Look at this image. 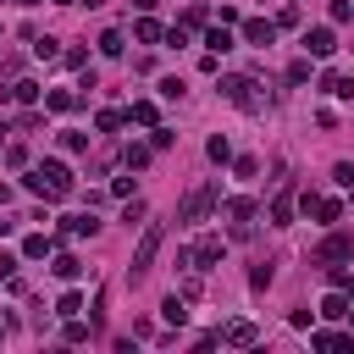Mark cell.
<instances>
[{"label":"cell","instance_id":"obj_1","mask_svg":"<svg viewBox=\"0 0 354 354\" xmlns=\"http://www.w3.org/2000/svg\"><path fill=\"white\" fill-rule=\"evenodd\" d=\"M22 183H28V194H39V199H66V194H72V171H66L61 160H44V166H33Z\"/></svg>","mask_w":354,"mask_h":354},{"label":"cell","instance_id":"obj_2","mask_svg":"<svg viewBox=\"0 0 354 354\" xmlns=\"http://www.w3.org/2000/svg\"><path fill=\"white\" fill-rule=\"evenodd\" d=\"M216 205H221V183H199V188H188V194H183L177 221H183V227H194V221H205Z\"/></svg>","mask_w":354,"mask_h":354},{"label":"cell","instance_id":"obj_3","mask_svg":"<svg viewBox=\"0 0 354 354\" xmlns=\"http://www.w3.org/2000/svg\"><path fill=\"white\" fill-rule=\"evenodd\" d=\"M221 94H227L238 111H249V116H260V111H266V94H260V83H254V77H243V72H238V77H227V83H221Z\"/></svg>","mask_w":354,"mask_h":354},{"label":"cell","instance_id":"obj_4","mask_svg":"<svg viewBox=\"0 0 354 354\" xmlns=\"http://www.w3.org/2000/svg\"><path fill=\"white\" fill-rule=\"evenodd\" d=\"M160 243H166V232H160V227H144V238H138V249H133V266H127V277H133V282H144V277H149V266H155Z\"/></svg>","mask_w":354,"mask_h":354},{"label":"cell","instance_id":"obj_5","mask_svg":"<svg viewBox=\"0 0 354 354\" xmlns=\"http://www.w3.org/2000/svg\"><path fill=\"white\" fill-rule=\"evenodd\" d=\"M337 260H354V238L348 232H326L321 249H315V266H337Z\"/></svg>","mask_w":354,"mask_h":354},{"label":"cell","instance_id":"obj_6","mask_svg":"<svg viewBox=\"0 0 354 354\" xmlns=\"http://www.w3.org/2000/svg\"><path fill=\"white\" fill-rule=\"evenodd\" d=\"M227 227H232V238H249L254 232V199H227Z\"/></svg>","mask_w":354,"mask_h":354},{"label":"cell","instance_id":"obj_7","mask_svg":"<svg viewBox=\"0 0 354 354\" xmlns=\"http://www.w3.org/2000/svg\"><path fill=\"white\" fill-rule=\"evenodd\" d=\"M304 50H310L315 61H326V55L337 50V33H332V28H304Z\"/></svg>","mask_w":354,"mask_h":354},{"label":"cell","instance_id":"obj_8","mask_svg":"<svg viewBox=\"0 0 354 354\" xmlns=\"http://www.w3.org/2000/svg\"><path fill=\"white\" fill-rule=\"evenodd\" d=\"M304 210H310L321 227H332V221L343 216V199H321V194H304Z\"/></svg>","mask_w":354,"mask_h":354},{"label":"cell","instance_id":"obj_9","mask_svg":"<svg viewBox=\"0 0 354 354\" xmlns=\"http://www.w3.org/2000/svg\"><path fill=\"white\" fill-rule=\"evenodd\" d=\"M188 254H194V266H188V271H199V277H205V271H210V266L221 260V238H199V243H194Z\"/></svg>","mask_w":354,"mask_h":354},{"label":"cell","instance_id":"obj_10","mask_svg":"<svg viewBox=\"0 0 354 354\" xmlns=\"http://www.w3.org/2000/svg\"><path fill=\"white\" fill-rule=\"evenodd\" d=\"M243 39H249V44H260V50H266V44H271V39H277V22H266V17H249V22H243Z\"/></svg>","mask_w":354,"mask_h":354},{"label":"cell","instance_id":"obj_11","mask_svg":"<svg viewBox=\"0 0 354 354\" xmlns=\"http://www.w3.org/2000/svg\"><path fill=\"white\" fill-rule=\"evenodd\" d=\"M160 321H166V326H183V321H188V299H183V293H166V299H160Z\"/></svg>","mask_w":354,"mask_h":354},{"label":"cell","instance_id":"obj_12","mask_svg":"<svg viewBox=\"0 0 354 354\" xmlns=\"http://www.w3.org/2000/svg\"><path fill=\"white\" fill-rule=\"evenodd\" d=\"M61 232H66V238H94V232H100V221L83 210V216H66V221H61Z\"/></svg>","mask_w":354,"mask_h":354},{"label":"cell","instance_id":"obj_13","mask_svg":"<svg viewBox=\"0 0 354 354\" xmlns=\"http://www.w3.org/2000/svg\"><path fill=\"white\" fill-rule=\"evenodd\" d=\"M50 249H55V238H50V232H28V238H22V260H44Z\"/></svg>","mask_w":354,"mask_h":354},{"label":"cell","instance_id":"obj_14","mask_svg":"<svg viewBox=\"0 0 354 354\" xmlns=\"http://www.w3.org/2000/svg\"><path fill=\"white\" fill-rule=\"evenodd\" d=\"M321 88H326L332 100H354V77H348V72H326V77H321Z\"/></svg>","mask_w":354,"mask_h":354},{"label":"cell","instance_id":"obj_15","mask_svg":"<svg viewBox=\"0 0 354 354\" xmlns=\"http://www.w3.org/2000/svg\"><path fill=\"white\" fill-rule=\"evenodd\" d=\"M0 94H6V100H17V105H33V100H39V83H33V77H17V83H11V88H0Z\"/></svg>","mask_w":354,"mask_h":354},{"label":"cell","instance_id":"obj_16","mask_svg":"<svg viewBox=\"0 0 354 354\" xmlns=\"http://www.w3.org/2000/svg\"><path fill=\"white\" fill-rule=\"evenodd\" d=\"M72 105H77V94H72V88H50V94H44V111H55V116H66Z\"/></svg>","mask_w":354,"mask_h":354},{"label":"cell","instance_id":"obj_17","mask_svg":"<svg viewBox=\"0 0 354 354\" xmlns=\"http://www.w3.org/2000/svg\"><path fill=\"white\" fill-rule=\"evenodd\" d=\"M205 44H210V55H221V50H232V33H227V22H216V28H205Z\"/></svg>","mask_w":354,"mask_h":354},{"label":"cell","instance_id":"obj_18","mask_svg":"<svg viewBox=\"0 0 354 354\" xmlns=\"http://www.w3.org/2000/svg\"><path fill=\"white\" fill-rule=\"evenodd\" d=\"M122 116H127V122H138V127H155V105H149V100H133Z\"/></svg>","mask_w":354,"mask_h":354},{"label":"cell","instance_id":"obj_19","mask_svg":"<svg viewBox=\"0 0 354 354\" xmlns=\"http://www.w3.org/2000/svg\"><path fill=\"white\" fill-rule=\"evenodd\" d=\"M321 315H326V321L348 315V293H343V288H337V293H326V299H321Z\"/></svg>","mask_w":354,"mask_h":354},{"label":"cell","instance_id":"obj_20","mask_svg":"<svg viewBox=\"0 0 354 354\" xmlns=\"http://www.w3.org/2000/svg\"><path fill=\"white\" fill-rule=\"evenodd\" d=\"M221 337H227V343H238V348H249V343H254V321H232Z\"/></svg>","mask_w":354,"mask_h":354},{"label":"cell","instance_id":"obj_21","mask_svg":"<svg viewBox=\"0 0 354 354\" xmlns=\"http://www.w3.org/2000/svg\"><path fill=\"white\" fill-rule=\"evenodd\" d=\"M133 39H138V44H155V39H160V22H155V17H138V22H133Z\"/></svg>","mask_w":354,"mask_h":354},{"label":"cell","instance_id":"obj_22","mask_svg":"<svg viewBox=\"0 0 354 354\" xmlns=\"http://www.w3.org/2000/svg\"><path fill=\"white\" fill-rule=\"evenodd\" d=\"M149 155H155L149 144H127V149H122V160H127L133 171H144V166H149Z\"/></svg>","mask_w":354,"mask_h":354},{"label":"cell","instance_id":"obj_23","mask_svg":"<svg viewBox=\"0 0 354 354\" xmlns=\"http://www.w3.org/2000/svg\"><path fill=\"white\" fill-rule=\"evenodd\" d=\"M271 221H277V227L293 221V194H277V199H271Z\"/></svg>","mask_w":354,"mask_h":354},{"label":"cell","instance_id":"obj_24","mask_svg":"<svg viewBox=\"0 0 354 354\" xmlns=\"http://www.w3.org/2000/svg\"><path fill=\"white\" fill-rule=\"evenodd\" d=\"M50 271L72 282V277H83V260H77V254H55V266H50Z\"/></svg>","mask_w":354,"mask_h":354},{"label":"cell","instance_id":"obj_25","mask_svg":"<svg viewBox=\"0 0 354 354\" xmlns=\"http://www.w3.org/2000/svg\"><path fill=\"white\" fill-rule=\"evenodd\" d=\"M205 155H210V160H216V166H227V160H232V144H227V138H221V133H216V138H210V144H205Z\"/></svg>","mask_w":354,"mask_h":354},{"label":"cell","instance_id":"obj_26","mask_svg":"<svg viewBox=\"0 0 354 354\" xmlns=\"http://www.w3.org/2000/svg\"><path fill=\"white\" fill-rule=\"evenodd\" d=\"M33 55H39V61H55V55H61V44H55V39H39V33H33Z\"/></svg>","mask_w":354,"mask_h":354},{"label":"cell","instance_id":"obj_27","mask_svg":"<svg viewBox=\"0 0 354 354\" xmlns=\"http://www.w3.org/2000/svg\"><path fill=\"white\" fill-rule=\"evenodd\" d=\"M122 44H127V39H122L116 28H111V33H100V55H122Z\"/></svg>","mask_w":354,"mask_h":354},{"label":"cell","instance_id":"obj_28","mask_svg":"<svg viewBox=\"0 0 354 354\" xmlns=\"http://www.w3.org/2000/svg\"><path fill=\"white\" fill-rule=\"evenodd\" d=\"M122 122H127V116H122V111H100V116H94V127H100V133H116V127H122Z\"/></svg>","mask_w":354,"mask_h":354},{"label":"cell","instance_id":"obj_29","mask_svg":"<svg viewBox=\"0 0 354 354\" xmlns=\"http://www.w3.org/2000/svg\"><path fill=\"white\" fill-rule=\"evenodd\" d=\"M61 149H66V155H83V149H88V133H61Z\"/></svg>","mask_w":354,"mask_h":354},{"label":"cell","instance_id":"obj_30","mask_svg":"<svg viewBox=\"0 0 354 354\" xmlns=\"http://www.w3.org/2000/svg\"><path fill=\"white\" fill-rule=\"evenodd\" d=\"M77 310H83V293H61L55 299V315H77Z\"/></svg>","mask_w":354,"mask_h":354},{"label":"cell","instance_id":"obj_31","mask_svg":"<svg viewBox=\"0 0 354 354\" xmlns=\"http://www.w3.org/2000/svg\"><path fill=\"white\" fill-rule=\"evenodd\" d=\"M310 343H315V348H348V337H343V332H315Z\"/></svg>","mask_w":354,"mask_h":354},{"label":"cell","instance_id":"obj_32","mask_svg":"<svg viewBox=\"0 0 354 354\" xmlns=\"http://www.w3.org/2000/svg\"><path fill=\"white\" fill-rule=\"evenodd\" d=\"M66 343H88V326L77 315H66Z\"/></svg>","mask_w":354,"mask_h":354},{"label":"cell","instance_id":"obj_33","mask_svg":"<svg viewBox=\"0 0 354 354\" xmlns=\"http://www.w3.org/2000/svg\"><path fill=\"white\" fill-rule=\"evenodd\" d=\"M332 183H337V188H354V166L337 160V166H332Z\"/></svg>","mask_w":354,"mask_h":354},{"label":"cell","instance_id":"obj_34","mask_svg":"<svg viewBox=\"0 0 354 354\" xmlns=\"http://www.w3.org/2000/svg\"><path fill=\"white\" fill-rule=\"evenodd\" d=\"M232 171H238V177H254V171H260V160H254V155H238V160H232Z\"/></svg>","mask_w":354,"mask_h":354},{"label":"cell","instance_id":"obj_35","mask_svg":"<svg viewBox=\"0 0 354 354\" xmlns=\"http://www.w3.org/2000/svg\"><path fill=\"white\" fill-rule=\"evenodd\" d=\"M277 28H299V6H282L277 11Z\"/></svg>","mask_w":354,"mask_h":354},{"label":"cell","instance_id":"obj_36","mask_svg":"<svg viewBox=\"0 0 354 354\" xmlns=\"http://www.w3.org/2000/svg\"><path fill=\"white\" fill-rule=\"evenodd\" d=\"M288 83H310V61H293L288 66Z\"/></svg>","mask_w":354,"mask_h":354},{"label":"cell","instance_id":"obj_37","mask_svg":"<svg viewBox=\"0 0 354 354\" xmlns=\"http://www.w3.org/2000/svg\"><path fill=\"white\" fill-rule=\"evenodd\" d=\"M39 122H44V116H39V111H22V116H17V133H33V127H39Z\"/></svg>","mask_w":354,"mask_h":354},{"label":"cell","instance_id":"obj_38","mask_svg":"<svg viewBox=\"0 0 354 354\" xmlns=\"http://www.w3.org/2000/svg\"><path fill=\"white\" fill-rule=\"evenodd\" d=\"M171 138H177L171 127H155V138H149V149H171Z\"/></svg>","mask_w":354,"mask_h":354},{"label":"cell","instance_id":"obj_39","mask_svg":"<svg viewBox=\"0 0 354 354\" xmlns=\"http://www.w3.org/2000/svg\"><path fill=\"white\" fill-rule=\"evenodd\" d=\"M17 277V254H0V282H11Z\"/></svg>","mask_w":354,"mask_h":354},{"label":"cell","instance_id":"obj_40","mask_svg":"<svg viewBox=\"0 0 354 354\" xmlns=\"http://www.w3.org/2000/svg\"><path fill=\"white\" fill-rule=\"evenodd\" d=\"M133 6H138V11H155V6H160V0H133Z\"/></svg>","mask_w":354,"mask_h":354},{"label":"cell","instance_id":"obj_41","mask_svg":"<svg viewBox=\"0 0 354 354\" xmlns=\"http://www.w3.org/2000/svg\"><path fill=\"white\" fill-rule=\"evenodd\" d=\"M50 6H77V0H50Z\"/></svg>","mask_w":354,"mask_h":354},{"label":"cell","instance_id":"obj_42","mask_svg":"<svg viewBox=\"0 0 354 354\" xmlns=\"http://www.w3.org/2000/svg\"><path fill=\"white\" fill-rule=\"evenodd\" d=\"M22 6H39V0H22Z\"/></svg>","mask_w":354,"mask_h":354},{"label":"cell","instance_id":"obj_43","mask_svg":"<svg viewBox=\"0 0 354 354\" xmlns=\"http://www.w3.org/2000/svg\"><path fill=\"white\" fill-rule=\"evenodd\" d=\"M348 321H354V310H348Z\"/></svg>","mask_w":354,"mask_h":354},{"label":"cell","instance_id":"obj_44","mask_svg":"<svg viewBox=\"0 0 354 354\" xmlns=\"http://www.w3.org/2000/svg\"><path fill=\"white\" fill-rule=\"evenodd\" d=\"M0 332H6V326H0Z\"/></svg>","mask_w":354,"mask_h":354}]
</instances>
